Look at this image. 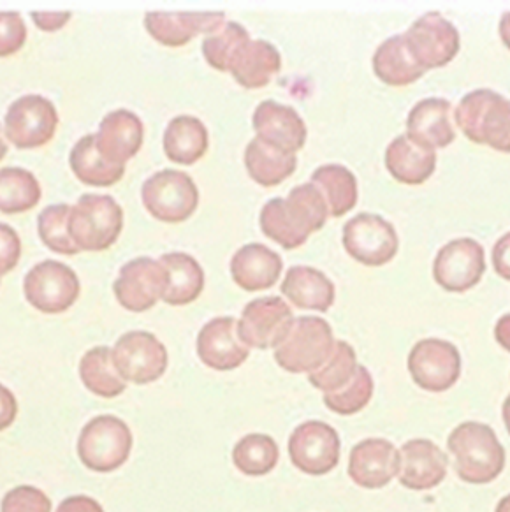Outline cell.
<instances>
[{"mask_svg": "<svg viewBox=\"0 0 510 512\" xmlns=\"http://www.w3.org/2000/svg\"><path fill=\"white\" fill-rule=\"evenodd\" d=\"M329 219L328 205L312 183L294 187L287 198H273L263 206L259 224L264 236L285 250L303 247L312 233Z\"/></svg>", "mask_w": 510, "mask_h": 512, "instance_id": "obj_1", "label": "cell"}, {"mask_svg": "<svg viewBox=\"0 0 510 512\" xmlns=\"http://www.w3.org/2000/svg\"><path fill=\"white\" fill-rule=\"evenodd\" d=\"M447 447L456 458L458 476L465 483H491L505 467V451L495 432L477 421H467L454 428Z\"/></svg>", "mask_w": 510, "mask_h": 512, "instance_id": "obj_2", "label": "cell"}, {"mask_svg": "<svg viewBox=\"0 0 510 512\" xmlns=\"http://www.w3.org/2000/svg\"><path fill=\"white\" fill-rule=\"evenodd\" d=\"M456 122L470 141L510 154V101L488 88L459 101Z\"/></svg>", "mask_w": 510, "mask_h": 512, "instance_id": "obj_3", "label": "cell"}, {"mask_svg": "<svg viewBox=\"0 0 510 512\" xmlns=\"http://www.w3.org/2000/svg\"><path fill=\"white\" fill-rule=\"evenodd\" d=\"M124 229V210L108 194H83L71 206L69 235L81 252H102L117 243Z\"/></svg>", "mask_w": 510, "mask_h": 512, "instance_id": "obj_4", "label": "cell"}, {"mask_svg": "<svg viewBox=\"0 0 510 512\" xmlns=\"http://www.w3.org/2000/svg\"><path fill=\"white\" fill-rule=\"evenodd\" d=\"M335 344L326 319L303 315L294 319L289 335L275 349V361L289 374H314L328 361Z\"/></svg>", "mask_w": 510, "mask_h": 512, "instance_id": "obj_5", "label": "cell"}, {"mask_svg": "<svg viewBox=\"0 0 510 512\" xmlns=\"http://www.w3.org/2000/svg\"><path fill=\"white\" fill-rule=\"evenodd\" d=\"M131 451V428L124 419L110 414L90 419L78 439L81 463L99 474H110L124 467Z\"/></svg>", "mask_w": 510, "mask_h": 512, "instance_id": "obj_6", "label": "cell"}, {"mask_svg": "<svg viewBox=\"0 0 510 512\" xmlns=\"http://www.w3.org/2000/svg\"><path fill=\"white\" fill-rule=\"evenodd\" d=\"M141 201L155 219L178 224L196 213L199 189L187 173L178 169H162L143 183Z\"/></svg>", "mask_w": 510, "mask_h": 512, "instance_id": "obj_7", "label": "cell"}, {"mask_svg": "<svg viewBox=\"0 0 510 512\" xmlns=\"http://www.w3.org/2000/svg\"><path fill=\"white\" fill-rule=\"evenodd\" d=\"M80 278L67 264L46 259L25 275L23 293L43 314H64L80 298Z\"/></svg>", "mask_w": 510, "mask_h": 512, "instance_id": "obj_8", "label": "cell"}, {"mask_svg": "<svg viewBox=\"0 0 510 512\" xmlns=\"http://www.w3.org/2000/svg\"><path fill=\"white\" fill-rule=\"evenodd\" d=\"M113 365L125 382L139 386L159 381L168 370V349L148 331H129L111 349Z\"/></svg>", "mask_w": 510, "mask_h": 512, "instance_id": "obj_9", "label": "cell"}, {"mask_svg": "<svg viewBox=\"0 0 510 512\" xmlns=\"http://www.w3.org/2000/svg\"><path fill=\"white\" fill-rule=\"evenodd\" d=\"M59 127L55 104L39 94L16 99L4 118L6 138L20 150H32L48 145Z\"/></svg>", "mask_w": 510, "mask_h": 512, "instance_id": "obj_10", "label": "cell"}, {"mask_svg": "<svg viewBox=\"0 0 510 512\" xmlns=\"http://www.w3.org/2000/svg\"><path fill=\"white\" fill-rule=\"evenodd\" d=\"M342 243L347 254L357 263L366 266H382L393 261L400 240L389 220L375 213H357L343 226Z\"/></svg>", "mask_w": 510, "mask_h": 512, "instance_id": "obj_11", "label": "cell"}, {"mask_svg": "<svg viewBox=\"0 0 510 512\" xmlns=\"http://www.w3.org/2000/svg\"><path fill=\"white\" fill-rule=\"evenodd\" d=\"M294 314L287 301L266 296L250 301L238 321V337L248 349H277L291 331Z\"/></svg>", "mask_w": 510, "mask_h": 512, "instance_id": "obj_12", "label": "cell"}, {"mask_svg": "<svg viewBox=\"0 0 510 512\" xmlns=\"http://www.w3.org/2000/svg\"><path fill=\"white\" fill-rule=\"evenodd\" d=\"M408 372L419 388L442 393L458 382L461 356L451 342L426 338L417 342L408 354Z\"/></svg>", "mask_w": 510, "mask_h": 512, "instance_id": "obj_13", "label": "cell"}, {"mask_svg": "<svg viewBox=\"0 0 510 512\" xmlns=\"http://www.w3.org/2000/svg\"><path fill=\"white\" fill-rule=\"evenodd\" d=\"M486 271L484 249L474 238H456L438 250L433 278L449 293H465L481 282Z\"/></svg>", "mask_w": 510, "mask_h": 512, "instance_id": "obj_14", "label": "cell"}, {"mask_svg": "<svg viewBox=\"0 0 510 512\" xmlns=\"http://www.w3.org/2000/svg\"><path fill=\"white\" fill-rule=\"evenodd\" d=\"M289 456L303 474L324 476L340 461V437L328 423L306 421L292 432Z\"/></svg>", "mask_w": 510, "mask_h": 512, "instance_id": "obj_15", "label": "cell"}, {"mask_svg": "<svg viewBox=\"0 0 510 512\" xmlns=\"http://www.w3.org/2000/svg\"><path fill=\"white\" fill-rule=\"evenodd\" d=\"M403 36L412 57L426 71L447 66L459 52L458 29L435 11L412 23Z\"/></svg>", "mask_w": 510, "mask_h": 512, "instance_id": "obj_16", "label": "cell"}, {"mask_svg": "<svg viewBox=\"0 0 510 512\" xmlns=\"http://www.w3.org/2000/svg\"><path fill=\"white\" fill-rule=\"evenodd\" d=\"M166 289V273L152 257H136L118 271L113 284L117 301L129 312H146L162 300Z\"/></svg>", "mask_w": 510, "mask_h": 512, "instance_id": "obj_17", "label": "cell"}, {"mask_svg": "<svg viewBox=\"0 0 510 512\" xmlns=\"http://www.w3.org/2000/svg\"><path fill=\"white\" fill-rule=\"evenodd\" d=\"M226 22L222 11H148L145 29L162 46L182 48L201 34L210 36Z\"/></svg>", "mask_w": 510, "mask_h": 512, "instance_id": "obj_18", "label": "cell"}, {"mask_svg": "<svg viewBox=\"0 0 510 512\" xmlns=\"http://www.w3.org/2000/svg\"><path fill=\"white\" fill-rule=\"evenodd\" d=\"M197 356L217 372L240 368L250 356V349L238 337V321L234 317H215L206 322L197 335Z\"/></svg>", "mask_w": 510, "mask_h": 512, "instance_id": "obj_19", "label": "cell"}, {"mask_svg": "<svg viewBox=\"0 0 510 512\" xmlns=\"http://www.w3.org/2000/svg\"><path fill=\"white\" fill-rule=\"evenodd\" d=\"M398 472L400 451L389 440L366 439L350 451L349 476L361 488H384Z\"/></svg>", "mask_w": 510, "mask_h": 512, "instance_id": "obj_20", "label": "cell"}, {"mask_svg": "<svg viewBox=\"0 0 510 512\" xmlns=\"http://www.w3.org/2000/svg\"><path fill=\"white\" fill-rule=\"evenodd\" d=\"M252 125L257 132L255 138L287 154H298L308 138L305 120L298 111L277 101H263L259 104L252 117Z\"/></svg>", "mask_w": 510, "mask_h": 512, "instance_id": "obj_21", "label": "cell"}, {"mask_svg": "<svg viewBox=\"0 0 510 512\" xmlns=\"http://www.w3.org/2000/svg\"><path fill=\"white\" fill-rule=\"evenodd\" d=\"M145 141V125L129 110H115L102 118L95 145L102 157L111 164L125 166L138 155Z\"/></svg>", "mask_w": 510, "mask_h": 512, "instance_id": "obj_22", "label": "cell"}, {"mask_svg": "<svg viewBox=\"0 0 510 512\" xmlns=\"http://www.w3.org/2000/svg\"><path fill=\"white\" fill-rule=\"evenodd\" d=\"M447 467V456L431 440H410L401 446L398 479L408 490L435 488L447 476Z\"/></svg>", "mask_w": 510, "mask_h": 512, "instance_id": "obj_23", "label": "cell"}, {"mask_svg": "<svg viewBox=\"0 0 510 512\" xmlns=\"http://www.w3.org/2000/svg\"><path fill=\"white\" fill-rule=\"evenodd\" d=\"M284 270L280 254L263 243H248L236 250L231 259V275L243 291L255 293L270 289L278 282Z\"/></svg>", "mask_w": 510, "mask_h": 512, "instance_id": "obj_24", "label": "cell"}, {"mask_svg": "<svg viewBox=\"0 0 510 512\" xmlns=\"http://www.w3.org/2000/svg\"><path fill=\"white\" fill-rule=\"evenodd\" d=\"M407 136L433 150L449 147L456 139L451 122V103L442 97L419 101L408 113Z\"/></svg>", "mask_w": 510, "mask_h": 512, "instance_id": "obj_25", "label": "cell"}, {"mask_svg": "<svg viewBox=\"0 0 510 512\" xmlns=\"http://www.w3.org/2000/svg\"><path fill=\"white\" fill-rule=\"evenodd\" d=\"M280 291L294 307L314 312H328L336 298L335 284L312 266H292L285 273Z\"/></svg>", "mask_w": 510, "mask_h": 512, "instance_id": "obj_26", "label": "cell"}, {"mask_svg": "<svg viewBox=\"0 0 510 512\" xmlns=\"http://www.w3.org/2000/svg\"><path fill=\"white\" fill-rule=\"evenodd\" d=\"M386 168L394 180L405 185H421L437 168V152L419 145L407 134L394 138L386 150Z\"/></svg>", "mask_w": 510, "mask_h": 512, "instance_id": "obj_27", "label": "cell"}, {"mask_svg": "<svg viewBox=\"0 0 510 512\" xmlns=\"http://www.w3.org/2000/svg\"><path fill=\"white\" fill-rule=\"evenodd\" d=\"M282 69V55L275 44L264 39L248 41L240 55L234 60L229 73L234 80L247 90L268 87Z\"/></svg>", "mask_w": 510, "mask_h": 512, "instance_id": "obj_28", "label": "cell"}, {"mask_svg": "<svg viewBox=\"0 0 510 512\" xmlns=\"http://www.w3.org/2000/svg\"><path fill=\"white\" fill-rule=\"evenodd\" d=\"M166 273V289L162 300L173 307L190 305L204 289V270L196 257L185 252H168L159 259Z\"/></svg>", "mask_w": 510, "mask_h": 512, "instance_id": "obj_29", "label": "cell"}, {"mask_svg": "<svg viewBox=\"0 0 510 512\" xmlns=\"http://www.w3.org/2000/svg\"><path fill=\"white\" fill-rule=\"evenodd\" d=\"M162 145L169 161L182 166H192L197 161H201L204 154L208 152L210 134L199 118L180 115V117L171 118V122L164 131Z\"/></svg>", "mask_w": 510, "mask_h": 512, "instance_id": "obj_30", "label": "cell"}, {"mask_svg": "<svg viewBox=\"0 0 510 512\" xmlns=\"http://www.w3.org/2000/svg\"><path fill=\"white\" fill-rule=\"evenodd\" d=\"M373 73L389 87H408L423 78L426 69L417 64L408 50L405 36L389 37L373 55Z\"/></svg>", "mask_w": 510, "mask_h": 512, "instance_id": "obj_31", "label": "cell"}, {"mask_svg": "<svg viewBox=\"0 0 510 512\" xmlns=\"http://www.w3.org/2000/svg\"><path fill=\"white\" fill-rule=\"evenodd\" d=\"M245 168L255 183L263 187H277L294 175L298 168L296 155L254 138L245 150Z\"/></svg>", "mask_w": 510, "mask_h": 512, "instance_id": "obj_32", "label": "cell"}, {"mask_svg": "<svg viewBox=\"0 0 510 512\" xmlns=\"http://www.w3.org/2000/svg\"><path fill=\"white\" fill-rule=\"evenodd\" d=\"M69 164L76 178L90 187H111L125 175V166L111 164L102 157L95 145V134H87L76 141Z\"/></svg>", "mask_w": 510, "mask_h": 512, "instance_id": "obj_33", "label": "cell"}, {"mask_svg": "<svg viewBox=\"0 0 510 512\" xmlns=\"http://www.w3.org/2000/svg\"><path fill=\"white\" fill-rule=\"evenodd\" d=\"M328 205L329 217H343L357 205V180L350 169L340 164H324L310 180Z\"/></svg>", "mask_w": 510, "mask_h": 512, "instance_id": "obj_34", "label": "cell"}, {"mask_svg": "<svg viewBox=\"0 0 510 512\" xmlns=\"http://www.w3.org/2000/svg\"><path fill=\"white\" fill-rule=\"evenodd\" d=\"M80 379L83 386L101 398H117L127 389V382L113 365V354L108 345L94 347L81 358Z\"/></svg>", "mask_w": 510, "mask_h": 512, "instance_id": "obj_35", "label": "cell"}, {"mask_svg": "<svg viewBox=\"0 0 510 512\" xmlns=\"http://www.w3.org/2000/svg\"><path fill=\"white\" fill-rule=\"evenodd\" d=\"M41 201V185L29 169H0V212H29Z\"/></svg>", "mask_w": 510, "mask_h": 512, "instance_id": "obj_36", "label": "cell"}, {"mask_svg": "<svg viewBox=\"0 0 510 512\" xmlns=\"http://www.w3.org/2000/svg\"><path fill=\"white\" fill-rule=\"evenodd\" d=\"M280 449L275 439L264 433H250L234 446L233 461L241 474L261 477L277 467Z\"/></svg>", "mask_w": 510, "mask_h": 512, "instance_id": "obj_37", "label": "cell"}, {"mask_svg": "<svg viewBox=\"0 0 510 512\" xmlns=\"http://www.w3.org/2000/svg\"><path fill=\"white\" fill-rule=\"evenodd\" d=\"M248 41L250 34L245 27H241L240 23L226 22L219 30L204 37L201 44L204 60L220 73H229Z\"/></svg>", "mask_w": 510, "mask_h": 512, "instance_id": "obj_38", "label": "cell"}, {"mask_svg": "<svg viewBox=\"0 0 510 512\" xmlns=\"http://www.w3.org/2000/svg\"><path fill=\"white\" fill-rule=\"evenodd\" d=\"M356 351L347 342H336L335 349L331 352L328 361L314 372L308 375V381L314 388L322 391L324 395L335 393L338 389L345 388L357 372Z\"/></svg>", "mask_w": 510, "mask_h": 512, "instance_id": "obj_39", "label": "cell"}, {"mask_svg": "<svg viewBox=\"0 0 510 512\" xmlns=\"http://www.w3.org/2000/svg\"><path fill=\"white\" fill-rule=\"evenodd\" d=\"M71 206L66 203L46 206L37 217V233L48 249L60 256H76L81 250L69 235Z\"/></svg>", "mask_w": 510, "mask_h": 512, "instance_id": "obj_40", "label": "cell"}, {"mask_svg": "<svg viewBox=\"0 0 510 512\" xmlns=\"http://www.w3.org/2000/svg\"><path fill=\"white\" fill-rule=\"evenodd\" d=\"M373 377L368 368L363 365L357 366L354 379L335 393L324 395V403L329 410L340 416H352L365 409L373 396Z\"/></svg>", "mask_w": 510, "mask_h": 512, "instance_id": "obj_41", "label": "cell"}, {"mask_svg": "<svg viewBox=\"0 0 510 512\" xmlns=\"http://www.w3.org/2000/svg\"><path fill=\"white\" fill-rule=\"evenodd\" d=\"M2 512H51V500L34 486H16L6 493L0 504Z\"/></svg>", "mask_w": 510, "mask_h": 512, "instance_id": "obj_42", "label": "cell"}, {"mask_svg": "<svg viewBox=\"0 0 510 512\" xmlns=\"http://www.w3.org/2000/svg\"><path fill=\"white\" fill-rule=\"evenodd\" d=\"M27 41V25L20 13L0 11V57L20 52Z\"/></svg>", "mask_w": 510, "mask_h": 512, "instance_id": "obj_43", "label": "cell"}, {"mask_svg": "<svg viewBox=\"0 0 510 512\" xmlns=\"http://www.w3.org/2000/svg\"><path fill=\"white\" fill-rule=\"evenodd\" d=\"M22 256V240L13 227L0 222V277L16 268Z\"/></svg>", "mask_w": 510, "mask_h": 512, "instance_id": "obj_44", "label": "cell"}, {"mask_svg": "<svg viewBox=\"0 0 510 512\" xmlns=\"http://www.w3.org/2000/svg\"><path fill=\"white\" fill-rule=\"evenodd\" d=\"M36 27L43 32H57L64 29L73 18L71 11H32L30 13Z\"/></svg>", "mask_w": 510, "mask_h": 512, "instance_id": "obj_45", "label": "cell"}, {"mask_svg": "<svg viewBox=\"0 0 510 512\" xmlns=\"http://www.w3.org/2000/svg\"><path fill=\"white\" fill-rule=\"evenodd\" d=\"M18 416V402L11 389L0 384V432L8 430Z\"/></svg>", "mask_w": 510, "mask_h": 512, "instance_id": "obj_46", "label": "cell"}, {"mask_svg": "<svg viewBox=\"0 0 510 512\" xmlns=\"http://www.w3.org/2000/svg\"><path fill=\"white\" fill-rule=\"evenodd\" d=\"M493 266L500 277L510 280V233L503 235L493 247Z\"/></svg>", "mask_w": 510, "mask_h": 512, "instance_id": "obj_47", "label": "cell"}, {"mask_svg": "<svg viewBox=\"0 0 510 512\" xmlns=\"http://www.w3.org/2000/svg\"><path fill=\"white\" fill-rule=\"evenodd\" d=\"M57 512H104V509L94 498L85 497V495H74V497H67L66 500H62Z\"/></svg>", "mask_w": 510, "mask_h": 512, "instance_id": "obj_48", "label": "cell"}, {"mask_svg": "<svg viewBox=\"0 0 510 512\" xmlns=\"http://www.w3.org/2000/svg\"><path fill=\"white\" fill-rule=\"evenodd\" d=\"M495 338L505 351L510 352V314L503 315L496 322Z\"/></svg>", "mask_w": 510, "mask_h": 512, "instance_id": "obj_49", "label": "cell"}, {"mask_svg": "<svg viewBox=\"0 0 510 512\" xmlns=\"http://www.w3.org/2000/svg\"><path fill=\"white\" fill-rule=\"evenodd\" d=\"M500 37H502L503 44L510 50V11L503 13L502 20H500Z\"/></svg>", "mask_w": 510, "mask_h": 512, "instance_id": "obj_50", "label": "cell"}, {"mask_svg": "<svg viewBox=\"0 0 510 512\" xmlns=\"http://www.w3.org/2000/svg\"><path fill=\"white\" fill-rule=\"evenodd\" d=\"M503 421H505V426H507V432L510 433V395L503 402Z\"/></svg>", "mask_w": 510, "mask_h": 512, "instance_id": "obj_51", "label": "cell"}, {"mask_svg": "<svg viewBox=\"0 0 510 512\" xmlns=\"http://www.w3.org/2000/svg\"><path fill=\"white\" fill-rule=\"evenodd\" d=\"M8 143H6V139L2 138V125H0V161L8 155Z\"/></svg>", "mask_w": 510, "mask_h": 512, "instance_id": "obj_52", "label": "cell"}, {"mask_svg": "<svg viewBox=\"0 0 510 512\" xmlns=\"http://www.w3.org/2000/svg\"><path fill=\"white\" fill-rule=\"evenodd\" d=\"M496 512H510V495L500 500V504L496 507Z\"/></svg>", "mask_w": 510, "mask_h": 512, "instance_id": "obj_53", "label": "cell"}]
</instances>
